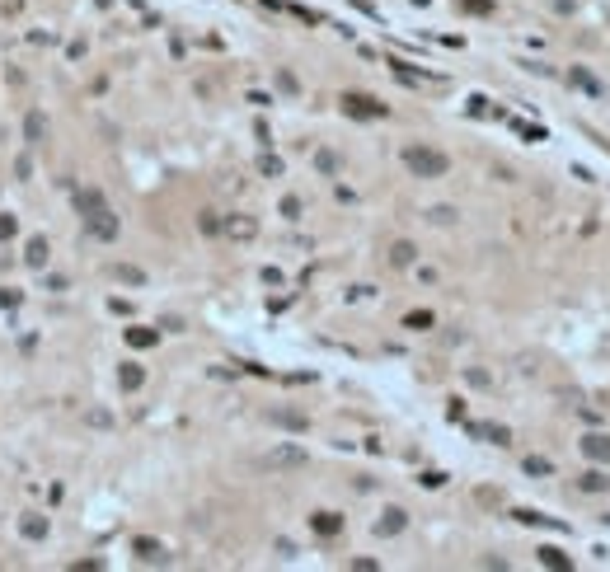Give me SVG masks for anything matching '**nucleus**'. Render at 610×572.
Wrapping results in <instances>:
<instances>
[{
    "mask_svg": "<svg viewBox=\"0 0 610 572\" xmlns=\"http://www.w3.org/2000/svg\"><path fill=\"white\" fill-rule=\"evenodd\" d=\"M582 450H587V455H596V460H606V455H610L606 437H587V441H582Z\"/></svg>",
    "mask_w": 610,
    "mask_h": 572,
    "instance_id": "1",
    "label": "nucleus"
},
{
    "mask_svg": "<svg viewBox=\"0 0 610 572\" xmlns=\"http://www.w3.org/2000/svg\"><path fill=\"white\" fill-rule=\"evenodd\" d=\"M582 488H587V493H601V488H606V478H601V474H587Z\"/></svg>",
    "mask_w": 610,
    "mask_h": 572,
    "instance_id": "2",
    "label": "nucleus"
}]
</instances>
